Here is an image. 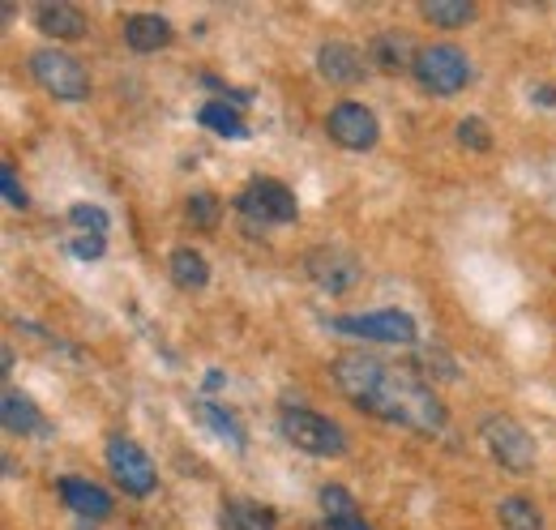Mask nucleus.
Here are the masks:
<instances>
[{"mask_svg": "<svg viewBox=\"0 0 556 530\" xmlns=\"http://www.w3.org/2000/svg\"><path fill=\"white\" fill-rule=\"evenodd\" d=\"M334 386L368 415L386 419V424H403L412 432H441L445 428V402L432 394L416 373L386 364L377 355L351 351L334 359Z\"/></svg>", "mask_w": 556, "mask_h": 530, "instance_id": "f257e3e1", "label": "nucleus"}, {"mask_svg": "<svg viewBox=\"0 0 556 530\" xmlns=\"http://www.w3.org/2000/svg\"><path fill=\"white\" fill-rule=\"evenodd\" d=\"M278 424H282V437L295 450L313 454V458H343L348 454V432L334 419H326V415H317L308 406H287Z\"/></svg>", "mask_w": 556, "mask_h": 530, "instance_id": "f03ea898", "label": "nucleus"}, {"mask_svg": "<svg viewBox=\"0 0 556 530\" xmlns=\"http://www.w3.org/2000/svg\"><path fill=\"white\" fill-rule=\"evenodd\" d=\"M412 73H416L419 86L432 90V94H458L471 81V61L454 43H428V48H419Z\"/></svg>", "mask_w": 556, "mask_h": 530, "instance_id": "7ed1b4c3", "label": "nucleus"}, {"mask_svg": "<svg viewBox=\"0 0 556 530\" xmlns=\"http://www.w3.org/2000/svg\"><path fill=\"white\" fill-rule=\"evenodd\" d=\"M30 73H35V81L48 90V94H56V99H86L90 94V73L86 65L70 56V52H61V48H39L35 56H30Z\"/></svg>", "mask_w": 556, "mask_h": 530, "instance_id": "20e7f679", "label": "nucleus"}, {"mask_svg": "<svg viewBox=\"0 0 556 530\" xmlns=\"http://www.w3.org/2000/svg\"><path fill=\"white\" fill-rule=\"evenodd\" d=\"M236 210L249 218V223H262V227H278V223H295V214H300V201L295 193L287 189V185H278V180H253V185H244V193L236 198Z\"/></svg>", "mask_w": 556, "mask_h": 530, "instance_id": "39448f33", "label": "nucleus"}, {"mask_svg": "<svg viewBox=\"0 0 556 530\" xmlns=\"http://www.w3.org/2000/svg\"><path fill=\"white\" fill-rule=\"evenodd\" d=\"M480 437H484V445L492 450V458L501 466H509V470H531L535 466V437L518 419L488 415L484 424H480Z\"/></svg>", "mask_w": 556, "mask_h": 530, "instance_id": "423d86ee", "label": "nucleus"}, {"mask_svg": "<svg viewBox=\"0 0 556 530\" xmlns=\"http://www.w3.org/2000/svg\"><path fill=\"white\" fill-rule=\"evenodd\" d=\"M108 470H112V479H116L129 496H150V492L159 488L154 463L146 458V450H141L138 441H129V437H112V441H108Z\"/></svg>", "mask_w": 556, "mask_h": 530, "instance_id": "0eeeda50", "label": "nucleus"}, {"mask_svg": "<svg viewBox=\"0 0 556 530\" xmlns=\"http://www.w3.org/2000/svg\"><path fill=\"white\" fill-rule=\"evenodd\" d=\"M326 129H330V137H334L343 150H372L377 137H381V125H377L372 108H364V103H355V99H343V103L330 108Z\"/></svg>", "mask_w": 556, "mask_h": 530, "instance_id": "6e6552de", "label": "nucleus"}, {"mask_svg": "<svg viewBox=\"0 0 556 530\" xmlns=\"http://www.w3.org/2000/svg\"><path fill=\"white\" fill-rule=\"evenodd\" d=\"M339 333L372 338V342H416V321L399 308H377V313H355V317H334L330 321Z\"/></svg>", "mask_w": 556, "mask_h": 530, "instance_id": "1a4fd4ad", "label": "nucleus"}, {"mask_svg": "<svg viewBox=\"0 0 556 530\" xmlns=\"http://www.w3.org/2000/svg\"><path fill=\"white\" fill-rule=\"evenodd\" d=\"M308 278L326 291H351L355 278H359V262L351 257L343 244H321L313 257H308Z\"/></svg>", "mask_w": 556, "mask_h": 530, "instance_id": "9d476101", "label": "nucleus"}, {"mask_svg": "<svg viewBox=\"0 0 556 530\" xmlns=\"http://www.w3.org/2000/svg\"><path fill=\"white\" fill-rule=\"evenodd\" d=\"M56 492H61V501L70 505L73 514H81V518H108L112 514V496L99 488V483H90V479H81V475H61L56 479Z\"/></svg>", "mask_w": 556, "mask_h": 530, "instance_id": "9b49d317", "label": "nucleus"}, {"mask_svg": "<svg viewBox=\"0 0 556 530\" xmlns=\"http://www.w3.org/2000/svg\"><path fill=\"white\" fill-rule=\"evenodd\" d=\"M317 68L330 86H355L364 77V56L343 39H330V43L317 48Z\"/></svg>", "mask_w": 556, "mask_h": 530, "instance_id": "f8f14e48", "label": "nucleus"}, {"mask_svg": "<svg viewBox=\"0 0 556 530\" xmlns=\"http://www.w3.org/2000/svg\"><path fill=\"white\" fill-rule=\"evenodd\" d=\"M416 56L419 48L407 30H381L372 39V65L381 73H407V68H416Z\"/></svg>", "mask_w": 556, "mask_h": 530, "instance_id": "ddd939ff", "label": "nucleus"}, {"mask_svg": "<svg viewBox=\"0 0 556 530\" xmlns=\"http://www.w3.org/2000/svg\"><path fill=\"white\" fill-rule=\"evenodd\" d=\"M125 43L134 52H159L172 43V22L159 13H134V17H125Z\"/></svg>", "mask_w": 556, "mask_h": 530, "instance_id": "4468645a", "label": "nucleus"}, {"mask_svg": "<svg viewBox=\"0 0 556 530\" xmlns=\"http://www.w3.org/2000/svg\"><path fill=\"white\" fill-rule=\"evenodd\" d=\"M218 527L223 530H275L278 518L270 505L236 496V501H223V518H218Z\"/></svg>", "mask_w": 556, "mask_h": 530, "instance_id": "2eb2a0df", "label": "nucleus"}, {"mask_svg": "<svg viewBox=\"0 0 556 530\" xmlns=\"http://www.w3.org/2000/svg\"><path fill=\"white\" fill-rule=\"evenodd\" d=\"M35 22H39V30L48 39H81L86 35V17L73 4H39Z\"/></svg>", "mask_w": 556, "mask_h": 530, "instance_id": "dca6fc26", "label": "nucleus"}, {"mask_svg": "<svg viewBox=\"0 0 556 530\" xmlns=\"http://www.w3.org/2000/svg\"><path fill=\"white\" fill-rule=\"evenodd\" d=\"M0 411H4V428H9V432H22V437H30V432H48V419L39 415V406H35L26 394H17V390H4Z\"/></svg>", "mask_w": 556, "mask_h": 530, "instance_id": "f3484780", "label": "nucleus"}, {"mask_svg": "<svg viewBox=\"0 0 556 530\" xmlns=\"http://www.w3.org/2000/svg\"><path fill=\"white\" fill-rule=\"evenodd\" d=\"M321 509H326V527L330 530H372L359 518L355 501H351L339 483H326V488H321Z\"/></svg>", "mask_w": 556, "mask_h": 530, "instance_id": "a211bd4d", "label": "nucleus"}, {"mask_svg": "<svg viewBox=\"0 0 556 530\" xmlns=\"http://www.w3.org/2000/svg\"><path fill=\"white\" fill-rule=\"evenodd\" d=\"M172 278L185 287V291H202L210 282V265L198 249H176L172 253Z\"/></svg>", "mask_w": 556, "mask_h": 530, "instance_id": "6ab92c4d", "label": "nucleus"}, {"mask_svg": "<svg viewBox=\"0 0 556 530\" xmlns=\"http://www.w3.org/2000/svg\"><path fill=\"white\" fill-rule=\"evenodd\" d=\"M419 13H424L432 26H445V30L476 22V4H471V0H424Z\"/></svg>", "mask_w": 556, "mask_h": 530, "instance_id": "aec40b11", "label": "nucleus"}, {"mask_svg": "<svg viewBox=\"0 0 556 530\" xmlns=\"http://www.w3.org/2000/svg\"><path fill=\"white\" fill-rule=\"evenodd\" d=\"M496 518H501L505 530H544L540 509H535L527 496H505V501L496 505Z\"/></svg>", "mask_w": 556, "mask_h": 530, "instance_id": "412c9836", "label": "nucleus"}, {"mask_svg": "<svg viewBox=\"0 0 556 530\" xmlns=\"http://www.w3.org/2000/svg\"><path fill=\"white\" fill-rule=\"evenodd\" d=\"M202 125L223 132V137H244L249 132V125L240 121V108H227V103H206L202 108Z\"/></svg>", "mask_w": 556, "mask_h": 530, "instance_id": "4be33fe9", "label": "nucleus"}, {"mask_svg": "<svg viewBox=\"0 0 556 530\" xmlns=\"http://www.w3.org/2000/svg\"><path fill=\"white\" fill-rule=\"evenodd\" d=\"M198 419H202L206 428H214L223 441H231L236 450H244V432H240V424H236L227 411H218V406H210V402H198Z\"/></svg>", "mask_w": 556, "mask_h": 530, "instance_id": "5701e85b", "label": "nucleus"}, {"mask_svg": "<svg viewBox=\"0 0 556 530\" xmlns=\"http://www.w3.org/2000/svg\"><path fill=\"white\" fill-rule=\"evenodd\" d=\"M185 214H189L193 227L210 231V227H218V198H214V193H193L189 205H185Z\"/></svg>", "mask_w": 556, "mask_h": 530, "instance_id": "b1692460", "label": "nucleus"}, {"mask_svg": "<svg viewBox=\"0 0 556 530\" xmlns=\"http://www.w3.org/2000/svg\"><path fill=\"white\" fill-rule=\"evenodd\" d=\"M70 218H73V227H81L86 236H108V214L99 210V205H73L70 210Z\"/></svg>", "mask_w": 556, "mask_h": 530, "instance_id": "393cba45", "label": "nucleus"}, {"mask_svg": "<svg viewBox=\"0 0 556 530\" xmlns=\"http://www.w3.org/2000/svg\"><path fill=\"white\" fill-rule=\"evenodd\" d=\"M0 189H4V201H9L13 210H26V189L17 185V167H13L9 159L0 163Z\"/></svg>", "mask_w": 556, "mask_h": 530, "instance_id": "a878e982", "label": "nucleus"}, {"mask_svg": "<svg viewBox=\"0 0 556 530\" xmlns=\"http://www.w3.org/2000/svg\"><path fill=\"white\" fill-rule=\"evenodd\" d=\"M70 253L73 257H81V262H99V257L108 253V240H103V236H86V231H81V236H73L70 240Z\"/></svg>", "mask_w": 556, "mask_h": 530, "instance_id": "bb28decb", "label": "nucleus"}, {"mask_svg": "<svg viewBox=\"0 0 556 530\" xmlns=\"http://www.w3.org/2000/svg\"><path fill=\"white\" fill-rule=\"evenodd\" d=\"M458 137H463V146H471V150H488V141H492V132H488L480 121H463V125H458Z\"/></svg>", "mask_w": 556, "mask_h": 530, "instance_id": "cd10ccee", "label": "nucleus"}, {"mask_svg": "<svg viewBox=\"0 0 556 530\" xmlns=\"http://www.w3.org/2000/svg\"><path fill=\"white\" fill-rule=\"evenodd\" d=\"M531 99H535V103H548V108H556V90H553V86H535V90H531Z\"/></svg>", "mask_w": 556, "mask_h": 530, "instance_id": "c85d7f7f", "label": "nucleus"}]
</instances>
